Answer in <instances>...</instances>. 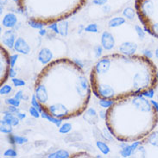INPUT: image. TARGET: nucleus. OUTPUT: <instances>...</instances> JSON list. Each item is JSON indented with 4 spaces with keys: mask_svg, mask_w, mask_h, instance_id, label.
<instances>
[{
    "mask_svg": "<svg viewBox=\"0 0 158 158\" xmlns=\"http://www.w3.org/2000/svg\"><path fill=\"white\" fill-rule=\"evenodd\" d=\"M92 92L90 78L83 68L66 57L44 66L34 86L35 96L43 111L62 120L82 115Z\"/></svg>",
    "mask_w": 158,
    "mask_h": 158,
    "instance_id": "1",
    "label": "nucleus"
},
{
    "mask_svg": "<svg viewBox=\"0 0 158 158\" xmlns=\"http://www.w3.org/2000/svg\"><path fill=\"white\" fill-rule=\"evenodd\" d=\"M89 78L97 98L116 101L156 89L158 70L151 58L143 55L115 53L98 59Z\"/></svg>",
    "mask_w": 158,
    "mask_h": 158,
    "instance_id": "2",
    "label": "nucleus"
},
{
    "mask_svg": "<svg viewBox=\"0 0 158 158\" xmlns=\"http://www.w3.org/2000/svg\"><path fill=\"white\" fill-rule=\"evenodd\" d=\"M105 121L118 141H141L157 125L158 104L143 94L121 98L107 109Z\"/></svg>",
    "mask_w": 158,
    "mask_h": 158,
    "instance_id": "3",
    "label": "nucleus"
},
{
    "mask_svg": "<svg viewBox=\"0 0 158 158\" xmlns=\"http://www.w3.org/2000/svg\"><path fill=\"white\" fill-rule=\"evenodd\" d=\"M86 2L87 0H17V4L28 20L48 25L72 17Z\"/></svg>",
    "mask_w": 158,
    "mask_h": 158,
    "instance_id": "4",
    "label": "nucleus"
},
{
    "mask_svg": "<svg viewBox=\"0 0 158 158\" xmlns=\"http://www.w3.org/2000/svg\"><path fill=\"white\" fill-rule=\"evenodd\" d=\"M135 9L146 31L158 39V0H135Z\"/></svg>",
    "mask_w": 158,
    "mask_h": 158,
    "instance_id": "5",
    "label": "nucleus"
},
{
    "mask_svg": "<svg viewBox=\"0 0 158 158\" xmlns=\"http://www.w3.org/2000/svg\"><path fill=\"white\" fill-rule=\"evenodd\" d=\"M132 156L139 158L158 157V131H153L142 139Z\"/></svg>",
    "mask_w": 158,
    "mask_h": 158,
    "instance_id": "6",
    "label": "nucleus"
},
{
    "mask_svg": "<svg viewBox=\"0 0 158 158\" xmlns=\"http://www.w3.org/2000/svg\"><path fill=\"white\" fill-rule=\"evenodd\" d=\"M10 55L7 49L3 46L0 47V85H4L10 77Z\"/></svg>",
    "mask_w": 158,
    "mask_h": 158,
    "instance_id": "7",
    "label": "nucleus"
},
{
    "mask_svg": "<svg viewBox=\"0 0 158 158\" xmlns=\"http://www.w3.org/2000/svg\"><path fill=\"white\" fill-rule=\"evenodd\" d=\"M17 39V32L12 29L5 30L1 35V43L10 49L14 48V45Z\"/></svg>",
    "mask_w": 158,
    "mask_h": 158,
    "instance_id": "8",
    "label": "nucleus"
},
{
    "mask_svg": "<svg viewBox=\"0 0 158 158\" xmlns=\"http://www.w3.org/2000/svg\"><path fill=\"white\" fill-rule=\"evenodd\" d=\"M100 44L102 45L103 48L106 51H111L115 47V38L114 35L110 31H103L100 37Z\"/></svg>",
    "mask_w": 158,
    "mask_h": 158,
    "instance_id": "9",
    "label": "nucleus"
},
{
    "mask_svg": "<svg viewBox=\"0 0 158 158\" xmlns=\"http://www.w3.org/2000/svg\"><path fill=\"white\" fill-rule=\"evenodd\" d=\"M82 118L87 124H91V125H96L100 118L97 111L93 107L86 108V110L82 114Z\"/></svg>",
    "mask_w": 158,
    "mask_h": 158,
    "instance_id": "10",
    "label": "nucleus"
},
{
    "mask_svg": "<svg viewBox=\"0 0 158 158\" xmlns=\"http://www.w3.org/2000/svg\"><path fill=\"white\" fill-rule=\"evenodd\" d=\"M37 60L43 66H46L54 60V55L52 50L48 47L43 48L38 53Z\"/></svg>",
    "mask_w": 158,
    "mask_h": 158,
    "instance_id": "11",
    "label": "nucleus"
},
{
    "mask_svg": "<svg viewBox=\"0 0 158 158\" xmlns=\"http://www.w3.org/2000/svg\"><path fill=\"white\" fill-rule=\"evenodd\" d=\"M13 49L17 53L24 55V56L29 55L31 50L30 44L27 43V41L23 37H17Z\"/></svg>",
    "mask_w": 158,
    "mask_h": 158,
    "instance_id": "12",
    "label": "nucleus"
},
{
    "mask_svg": "<svg viewBox=\"0 0 158 158\" xmlns=\"http://www.w3.org/2000/svg\"><path fill=\"white\" fill-rule=\"evenodd\" d=\"M118 50L121 54L126 56H132L135 55L137 50V43L133 42H124L119 45Z\"/></svg>",
    "mask_w": 158,
    "mask_h": 158,
    "instance_id": "13",
    "label": "nucleus"
},
{
    "mask_svg": "<svg viewBox=\"0 0 158 158\" xmlns=\"http://www.w3.org/2000/svg\"><path fill=\"white\" fill-rule=\"evenodd\" d=\"M17 23V17L15 13L9 12L7 13L2 20V24L5 28L13 29L15 28Z\"/></svg>",
    "mask_w": 158,
    "mask_h": 158,
    "instance_id": "14",
    "label": "nucleus"
},
{
    "mask_svg": "<svg viewBox=\"0 0 158 158\" xmlns=\"http://www.w3.org/2000/svg\"><path fill=\"white\" fill-rule=\"evenodd\" d=\"M139 143H140V141L134 142V143H131V144L127 143L124 148H121V150L119 151L120 156H123V157H130V156H131L133 153H134V151L137 148Z\"/></svg>",
    "mask_w": 158,
    "mask_h": 158,
    "instance_id": "15",
    "label": "nucleus"
},
{
    "mask_svg": "<svg viewBox=\"0 0 158 158\" xmlns=\"http://www.w3.org/2000/svg\"><path fill=\"white\" fill-rule=\"evenodd\" d=\"M8 140L9 143L12 145H23V144H26L29 142L28 137L14 135L12 133L8 134Z\"/></svg>",
    "mask_w": 158,
    "mask_h": 158,
    "instance_id": "16",
    "label": "nucleus"
},
{
    "mask_svg": "<svg viewBox=\"0 0 158 158\" xmlns=\"http://www.w3.org/2000/svg\"><path fill=\"white\" fill-rule=\"evenodd\" d=\"M4 114V115L3 117V119L5 120L10 124H11L13 127L17 126L20 123V121H21L17 118V116L16 114H13V113H10V112H5Z\"/></svg>",
    "mask_w": 158,
    "mask_h": 158,
    "instance_id": "17",
    "label": "nucleus"
},
{
    "mask_svg": "<svg viewBox=\"0 0 158 158\" xmlns=\"http://www.w3.org/2000/svg\"><path fill=\"white\" fill-rule=\"evenodd\" d=\"M64 140L66 143H76V142L83 141V136L82 134L78 131H73L72 133H69L67 137H65Z\"/></svg>",
    "mask_w": 158,
    "mask_h": 158,
    "instance_id": "18",
    "label": "nucleus"
},
{
    "mask_svg": "<svg viewBox=\"0 0 158 158\" xmlns=\"http://www.w3.org/2000/svg\"><path fill=\"white\" fill-rule=\"evenodd\" d=\"M71 154L68 150H57L54 152H51L48 155L47 157L48 158H69L70 157Z\"/></svg>",
    "mask_w": 158,
    "mask_h": 158,
    "instance_id": "19",
    "label": "nucleus"
},
{
    "mask_svg": "<svg viewBox=\"0 0 158 158\" xmlns=\"http://www.w3.org/2000/svg\"><path fill=\"white\" fill-rule=\"evenodd\" d=\"M41 117H42L43 118H44V119H47L48 122H50V123H52V124H54L55 125H56L58 128H59L60 125H61V124H62V121H63L62 119H60V118H57L54 117V116L49 115V114H48V113L44 112V111H43V112L41 113Z\"/></svg>",
    "mask_w": 158,
    "mask_h": 158,
    "instance_id": "20",
    "label": "nucleus"
},
{
    "mask_svg": "<svg viewBox=\"0 0 158 158\" xmlns=\"http://www.w3.org/2000/svg\"><path fill=\"white\" fill-rule=\"evenodd\" d=\"M71 147H75L77 149H81L82 150H85V151H94V146L91 145L90 143H85V142H76L71 144Z\"/></svg>",
    "mask_w": 158,
    "mask_h": 158,
    "instance_id": "21",
    "label": "nucleus"
},
{
    "mask_svg": "<svg viewBox=\"0 0 158 158\" xmlns=\"http://www.w3.org/2000/svg\"><path fill=\"white\" fill-rule=\"evenodd\" d=\"M58 28H59V35L62 37H66L69 35V22L66 20L58 22Z\"/></svg>",
    "mask_w": 158,
    "mask_h": 158,
    "instance_id": "22",
    "label": "nucleus"
},
{
    "mask_svg": "<svg viewBox=\"0 0 158 158\" xmlns=\"http://www.w3.org/2000/svg\"><path fill=\"white\" fill-rule=\"evenodd\" d=\"M124 23H125L124 17H112L111 20L108 22V27L109 28H117V27H119V26L124 24Z\"/></svg>",
    "mask_w": 158,
    "mask_h": 158,
    "instance_id": "23",
    "label": "nucleus"
},
{
    "mask_svg": "<svg viewBox=\"0 0 158 158\" xmlns=\"http://www.w3.org/2000/svg\"><path fill=\"white\" fill-rule=\"evenodd\" d=\"M13 126L11 124L7 123L4 119H1L0 121V131L4 134H10L13 131Z\"/></svg>",
    "mask_w": 158,
    "mask_h": 158,
    "instance_id": "24",
    "label": "nucleus"
},
{
    "mask_svg": "<svg viewBox=\"0 0 158 158\" xmlns=\"http://www.w3.org/2000/svg\"><path fill=\"white\" fill-rule=\"evenodd\" d=\"M96 147L98 148L99 151L102 153L103 155H108L111 151L110 147L107 145L106 143H105V141H99L97 140L96 141Z\"/></svg>",
    "mask_w": 158,
    "mask_h": 158,
    "instance_id": "25",
    "label": "nucleus"
},
{
    "mask_svg": "<svg viewBox=\"0 0 158 158\" xmlns=\"http://www.w3.org/2000/svg\"><path fill=\"white\" fill-rule=\"evenodd\" d=\"M73 129V125L70 123H68V122H65V123H62L61 125L59 127V133L60 134H63V135H66V134H69V133L71 132Z\"/></svg>",
    "mask_w": 158,
    "mask_h": 158,
    "instance_id": "26",
    "label": "nucleus"
},
{
    "mask_svg": "<svg viewBox=\"0 0 158 158\" xmlns=\"http://www.w3.org/2000/svg\"><path fill=\"white\" fill-rule=\"evenodd\" d=\"M93 136H94V139L96 141L99 140V141L106 142V139H105L104 135H103V131L101 130H99L97 126H94V128H93Z\"/></svg>",
    "mask_w": 158,
    "mask_h": 158,
    "instance_id": "27",
    "label": "nucleus"
},
{
    "mask_svg": "<svg viewBox=\"0 0 158 158\" xmlns=\"http://www.w3.org/2000/svg\"><path fill=\"white\" fill-rule=\"evenodd\" d=\"M103 131V135H104V137H105V139H106V142H109V143H111V142H113L114 140V136L112 135V133L111 132V131L108 129L107 126L106 127H104L102 130Z\"/></svg>",
    "mask_w": 158,
    "mask_h": 158,
    "instance_id": "28",
    "label": "nucleus"
},
{
    "mask_svg": "<svg viewBox=\"0 0 158 158\" xmlns=\"http://www.w3.org/2000/svg\"><path fill=\"white\" fill-rule=\"evenodd\" d=\"M123 15L129 20H133L135 18V10L131 7H126L123 10Z\"/></svg>",
    "mask_w": 158,
    "mask_h": 158,
    "instance_id": "29",
    "label": "nucleus"
},
{
    "mask_svg": "<svg viewBox=\"0 0 158 158\" xmlns=\"http://www.w3.org/2000/svg\"><path fill=\"white\" fill-rule=\"evenodd\" d=\"M71 158H91L92 156L88 153V151L85 150H82V151H79V152H75L73 153L70 156Z\"/></svg>",
    "mask_w": 158,
    "mask_h": 158,
    "instance_id": "30",
    "label": "nucleus"
},
{
    "mask_svg": "<svg viewBox=\"0 0 158 158\" xmlns=\"http://www.w3.org/2000/svg\"><path fill=\"white\" fill-rule=\"evenodd\" d=\"M114 101L109 100V99H104V98H98V105L100 107H102L104 109H108L113 104Z\"/></svg>",
    "mask_w": 158,
    "mask_h": 158,
    "instance_id": "31",
    "label": "nucleus"
},
{
    "mask_svg": "<svg viewBox=\"0 0 158 158\" xmlns=\"http://www.w3.org/2000/svg\"><path fill=\"white\" fill-rule=\"evenodd\" d=\"M84 31L87 33H98V28L96 23H89L87 26H85Z\"/></svg>",
    "mask_w": 158,
    "mask_h": 158,
    "instance_id": "32",
    "label": "nucleus"
},
{
    "mask_svg": "<svg viewBox=\"0 0 158 158\" xmlns=\"http://www.w3.org/2000/svg\"><path fill=\"white\" fill-rule=\"evenodd\" d=\"M4 102L6 103L7 105H10V106H14L19 107L21 106V100H18L17 98H15L14 97L13 98H8L5 99Z\"/></svg>",
    "mask_w": 158,
    "mask_h": 158,
    "instance_id": "33",
    "label": "nucleus"
},
{
    "mask_svg": "<svg viewBox=\"0 0 158 158\" xmlns=\"http://www.w3.org/2000/svg\"><path fill=\"white\" fill-rule=\"evenodd\" d=\"M30 103H31V106H34L35 108H36L37 110H38L41 113L43 112V108L41 106V105H40V103L38 102V100H37V98L35 96V94H33V96H32V98H31V100H30Z\"/></svg>",
    "mask_w": 158,
    "mask_h": 158,
    "instance_id": "34",
    "label": "nucleus"
},
{
    "mask_svg": "<svg viewBox=\"0 0 158 158\" xmlns=\"http://www.w3.org/2000/svg\"><path fill=\"white\" fill-rule=\"evenodd\" d=\"M103 47L102 45H96L95 47L94 48V56H95V58L97 59H99L100 57H102V52H103Z\"/></svg>",
    "mask_w": 158,
    "mask_h": 158,
    "instance_id": "35",
    "label": "nucleus"
},
{
    "mask_svg": "<svg viewBox=\"0 0 158 158\" xmlns=\"http://www.w3.org/2000/svg\"><path fill=\"white\" fill-rule=\"evenodd\" d=\"M28 24L33 28V29H35V30H41V29H43L44 27V24L41 23H38V22L32 21V20H28Z\"/></svg>",
    "mask_w": 158,
    "mask_h": 158,
    "instance_id": "36",
    "label": "nucleus"
},
{
    "mask_svg": "<svg viewBox=\"0 0 158 158\" xmlns=\"http://www.w3.org/2000/svg\"><path fill=\"white\" fill-rule=\"evenodd\" d=\"M12 92V86L10 85H4L0 88V94L1 95H6V94H10Z\"/></svg>",
    "mask_w": 158,
    "mask_h": 158,
    "instance_id": "37",
    "label": "nucleus"
},
{
    "mask_svg": "<svg viewBox=\"0 0 158 158\" xmlns=\"http://www.w3.org/2000/svg\"><path fill=\"white\" fill-rule=\"evenodd\" d=\"M11 82H12V85L16 87H20V86H23L25 85V81L22 79H19V78H12L11 79Z\"/></svg>",
    "mask_w": 158,
    "mask_h": 158,
    "instance_id": "38",
    "label": "nucleus"
},
{
    "mask_svg": "<svg viewBox=\"0 0 158 158\" xmlns=\"http://www.w3.org/2000/svg\"><path fill=\"white\" fill-rule=\"evenodd\" d=\"M29 112H30V116L35 118H39L41 117V112H40L36 108H35V107L32 106L29 108Z\"/></svg>",
    "mask_w": 158,
    "mask_h": 158,
    "instance_id": "39",
    "label": "nucleus"
},
{
    "mask_svg": "<svg viewBox=\"0 0 158 158\" xmlns=\"http://www.w3.org/2000/svg\"><path fill=\"white\" fill-rule=\"evenodd\" d=\"M4 157H17V153L14 149H8L4 152Z\"/></svg>",
    "mask_w": 158,
    "mask_h": 158,
    "instance_id": "40",
    "label": "nucleus"
},
{
    "mask_svg": "<svg viewBox=\"0 0 158 158\" xmlns=\"http://www.w3.org/2000/svg\"><path fill=\"white\" fill-rule=\"evenodd\" d=\"M19 111H20L19 107L8 105V106L6 107V109L4 111V113H5V112H10V113H13V114H17V112H19Z\"/></svg>",
    "mask_w": 158,
    "mask_h": 158,
    "instance_id": "41",
    "label": "nucleus"
},
{
    "mask_svg": "<svg viewBox=\"0 0 158 158\" xmlns=\"http://www.w3.org/2000/svg\"><path fill=\"white\" fill-rule=\"evenodd\" d=\"M135 30H136V32H137V35H138V37L140 39H143L144 37V35H145V33H144V31L143 30L141 27L139 25H135Z\"/></svg>",
    "mask_w": 158,
    "mask_h": 158,
    "instance_id": "42",
    "label": "nucleus"
},
{
    "mask_svg": "<svg viewBox=\"0 0 158 158\" xmlns=\"http://www.w3.org/2000/svg\"><path fill=\"white\" fill-rule=\"evenodd\" d=\"M48 30H51V31H54L56 35H59V28H58V23H54L51 24H48Z\"/></svg>",
    "mask_w": 158,
    "mask_h": 158,
    "instance_id": "43",
    "label": "nucleus"
},
{
    "mask_svg": "<svg viewBox=\"0 0 158 158\" xmlns=\"http://www.w3.org/2000/svg\"><path fill=\"white\" fill-rule=\"evenodd\" d=\"M14 98H17V99H18V100H23V99L24 98V94H23V92L22 90L17 91V93L15 94V95H14Z\"/></svg>",
    "mask_w": 158,
    "mask_h": 158,
    "instance_id": "44",
    "label": "nucleus"
},
{
    "mask_svg": "<svg viewBox=\"0 0 158 158\" xmlns=\"http://www.w3.org/2000/svg\"><path fill=\"white\" fill-rule=\"evenodd\" d=\"M108 0H93V4L95 5H99V6H103L106 4Z\"/></svg>",
    "mask_w": 158,
    "mask_h": 158,
    "instance_id": "45",
    "label": "nucleus"
},
{
    "mask_svg": "<svg viewBox=\"0 0 158 158\" xmlns=\"http://www.w3.org/2000/svg\"><path fill=\"white\" fill-rule=\"evenodd\" d=\"M18 59V55H11L10 56V65H11V68H15V64H16V61Z\"/></svg>",
    "mask_w": 158,
    "mask_h": 158,
    "instance_id": "46",
    "label": "nucleus"
},
{
    "mask_svg": "<svg viewBox=\"0 0 158 158\" xmlns=\"http://www.w3.org/2000/svg\"><path fill=\"white\" fill-rule=\"evenodd\" d=\"M106 110L107 109H104L102 108V110H100L99 112H98V116L99 118L103 120H106Z\"/></svg>",
    "mask_w": 158,
    "mask_h": 158,
    "instance_id": "47",
    "label": "nucleus"
},
{
    "mask_svg": "<svg viewBox=\"0 0 158 158\" xmlns=\"http://www.w3.org/2000/svg\"><path fill=\"white\" fill-rule=\"evenodd\" d=\"M16 115L17 116V118H18L20 120H23L26 118V113H24V112H21V111H19V112H17Z\"/></svg>",
    "mask_w": 158,
    "mask_h": 158,
    "instance_id": "48",
    "label": "nucleus"
},
{
    "mask_svg": "<svg viewBox=\"0 0 158 158\" xmlns=\"http://www.w3.org/2000/svg\"><path fill=\"white\" fill-rule=\"evenodd\" d=\"M17 71L14 69V68H11L10 69V78H15L16 76H17Z\"/></svg>",
    "mask_w": 158,
    "mask_h": 158,
    "instance_id": "49",
    "label": "nucleus"
},
{
    "mask_svg": "<svg viewBox=\"0 0 158 158\" xmlns=\"http://www.w3.org/2000/svg\"><path fill=\"white\" fill-rule=\"evenodd\" d=\"M34 118H27L26 119V124H28V125H35V121Z\"/></svg>",
    "mask_w": 158,
    "mask_h": 158,
    "instance_id": "50",
    "label": "nucleus"
},
{
    "mask_svg": "<svg viewBox=\"0 0 158 158\" xmlns=\"http://www.w3.org/2000/svg\"><path fill=\"white\" fill-rule=\"evenodd\" d=\"M38 33L41 36H45V35H47L48 31L45 29H41V30H39Z\"/></svg>",
    "mask_w": 158,
    "mask_h": 158,
    "instance_id": "51",
    "label": "nucleus"
},
{
    "mask_svg": "<svg viewBox=\"0 0 158 158\" xmlns=\"http://www.w3.org/2000/svg\"><path fill=\"white\" fill-rule=\"evenodd\" d=\"M47 144V141H35V145L38 147L39 145H46Z\"/></svg>",
    "mask_w": 158,
    "mask_h": 158,
    "instance_id": "52",
    "label": "nucleus"
},
{
    "mask_svg": "<svg viewBox=\"0 0 158 158\" xmlns=\"http://www.w3.org/2000/svg\"><path fill=\"white\" fill-rule=\"evenodd\" d=\"M84 29H85V27L82 25V24H81L80 27H79V29H78V33H79V34H81L82 31H84Z\"/></svg>",
    "mask_w": 158,
    "mask_h": 158,
    "instance_id": "53",
    "label": "nucleus"
},
{
    "mask_svg": "<svg viewBox=\"0 0 158 158\" xmlns=\"http://www.w3.org/2000/svg\"><path fill=\"white\" fill-rule=\"evenodd\" d=\"M143 56H147V57H149V58H152V56H151V54H150V51H144Z\"/></svg>",
    "mask_w": 158,
    "mask_h": 158,
    "instance_id": "54",
    "label": "nucleus"
},
{
    "mask_svg": "<svg viewBox=\"0 0 158 158\" xmlns=\"http://www.w3.org/2000/svg\"><path fill=\"white\" fill-rule=\"evenodd\" d=\"M155 56L156 58H158V48L156 49V52H155Z\"/></svg>",
    "mask_w": 158,
    "mask_h": 158,
    "instance_id": "55",
    "label": "nucleus"
},
{
    "mask_svg": "<svg viewBox=\"0 0 158 158\" xmlns=\"http://www.w3.org/2000/svg\"><path fill=\"white\" fill-rule=\"evenodd\" d=\"M6 2H7V0H1V4H5Z\"/></svg>",
    "mask_w": 158,
    "mask_h": 158,
    "instance_id": "56",
    "label": "nucleus"
},
{
    "mask_svg": "<svg viewBox=\"0 0 158 158\" xmlns=\"http://www.w3.org/2000/svg\"><path fill=\"white\" fill-rule=\"evenodd\" d=\"M96 157H97V158H98V157L100 158V157H102V156H100V155H97V156H96Z\"/></svg>",
    "mask_w": 158,
    "mask_h": 158,
    "instance_id": "57",
    "label": "nucleus"
},
{
    "mask_svg": "<svg viewBox=\"0 0 158 158\" xmlns=\"http://www.w3.org/2000/svg\"><path fill=\"white\" fill-rule=\"evenodd\" d=\"M14 1H15V2H16V3H17V0H14Z\"/></svg>",
    "mask_w": 158,
    "mask_h": 158,
    "instance_id": "58",
    "label": "nucleus"
}]
</instances>
